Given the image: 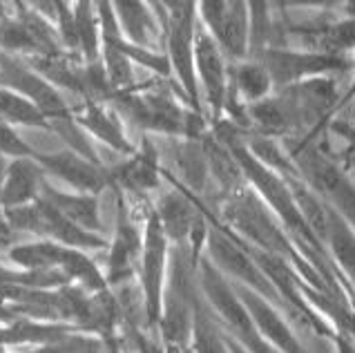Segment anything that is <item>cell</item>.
<instances>
[{
	"mask_svg": "<svg viewBox=\"0 0 355 353\" xmlns=\"http://www.w3.org/2000/svg\"><path fill=\"white\" fill-rule=\"evenodd\" d=\"M177 168L190 193H201L208 177V157L201 144L186 139L177 146Z\"/></svg>",
	"mask_w": 355,
	"mask_h": 353,
	"instance_id": "83f0119b",
	"label": "cell"
},
{
	"mask_svg": "<svg viewBox=\"0 0 355 353\" xmlns=\"http://www.w3.org/2000/svg\"><path fill=\"white\" fill-rule=\"evenodd\" d=\"M322 239L329 244L340 266L355 282V230L336 208H327V230H324Z\"/></svg>",
	"mask_w": 355,
	"mask_h": 353,
	"instance_id": "d4e9b609",
	"label": "cell"
},
{
	"mask_svg": "<svg viewBox=\"0 0 355 353\" xmlns=\"http://www.w3.org/2000/svg\"><path fill=\"white\" fill-rule=\"evenodd\" d=\"M199 18L206 32L228 58L241 60L248 56V5L208 0L199 3Z\"/></svg>",
	"mask_w": 355,
	"mask_h": 353,
	"instance_id": "9c48e42d",
	"label": "cell"
},
{
	"mask_svg": "<svg viewBox=\"0 0 355 353\" xmlns=\"http://www.w3.org/2000/svg\"><path fill=\"white\" fill-rule=\"evenodd\" d=\"M155 215L161 228H164L168 241H179V244L188 241L192 233H195V228L204 221L195 201L184 190H170V193H166L159 199Z\"/></svg>",
	"mask_w": 355,
	"mask_h": 353,
	"instance_id": "9a60e30c",
	"label": "cell"
},
{
	"mask_svg": "<svg viewBox=\"0 0 355 353\" xmlns=\"http://www.w3.org/2000/svg\"><path fill=\"white\" fill-rule=\"evenodd\" d=\"M353 96H355V78H353V83H351V87L347 89V94H344V96H342V98L338 101V105H336V110H338V107H344V105H347V103H349V101H351Z\"/></svg>",
	"mask_w": 355,
	"mask_h": 353,
	"instance_id": "8d00e7d4",
	"label": "cell"
},
{
	"mask_svg": "<svg viewBox=\"0 0 355 353\" xmlns=\"http://www.w3.org/2000/svg\"><path fill=\"white\" fill-rule=\"evenodd\" d=\"M224 219L239 235L246 237L248 246L252 244V248L282 257L286 261L288 259L297 261L300 268L306 270L313 277V273L302 261V257L295 253V248L291 246L286 230L279 228L275 217L268 213V206L248 186H237L235 190H230V199L224 206Z\"/></svg>",
	"mask_w": 355,
	"mask_h": 353,
	"instance_id": "6da1fadb",
	"label": "cell"
},
{
	"mask_svg": "<svg viewBox=\"0 0 355 353\" xmlns=\"http://www.w3.org/2000/svg\"><path fill=\"white\" fill-rule=\"evenodd\" d=\"M5 170H7V164L3 161V157H0V186H3V179H5Z\"/></svg>",
	"mask_w": 355,
	"mask_h": 353,
	"instance_id": "74e56055",
	"label": "cell"
},
{
	"mask_svg": "<svg viewBox=\"0 0 355 353\" xmlns=\"http://www.w3.org/2000/svg\"><path fill=\"white\" fill-rule=\"evenodd\" d=\"M141 250H144V233L121 206L114 239L110 244L107 255V284H128L137 268V261L141 259Z\"/></svg>",
	"mask_w": 355,
	"mask_h": 353,
	"instance_id": "4fadbf2b",
	"label": "cell"
},
{
	"mask_svg": "<svg viewBox=\"0 0 355 353\" xmlns=\"http://www.w3.org/2000/svg\"><path fill=\"white\" fill-rule=\"evenodd\" d=\"M195 72L199 87L204 89L208 103L212 107V114L219 117L226 107V96H228V69H226V58L224 52L219 49L206 27L197 23V34H195Z\"/></svg>",
	"mask_w": 355,
	"mask_h": 353,
	"instance_id": "30bf717a",
	"label": "cell"
},
{
	"mask_svg": "<svg viewBox=\"0 0 355 353\" xmlns=\"http://www.w3.org/2000/svg\"><path fill=\"white\" fill-rule=\"evenodd\" d=\"M78 126L85 130L87 135H92L94 139L103 141L114 153L123 155V157H132L137 153V148L130 144L125 137V130L121 126V119L114 110L105 107L98 101H87L80 110V114L76 117Z\"/></svg>",
	"mask_w": 355,
	"mask_h": 353,
	"instance_id": "e0dca14e",
	"label": "cell"
},
{
	"mask_svg": "<svg viewBox=\"0 0 355 353\" xmlns=\"http://www.w3.org/2000/svg\"><path fill=\"white\" fill-rule=\"evenodd\" d=\"M0 155L14 159H36L38 150L25 144L23 137L14 130V126H9L7 121L0 119Z\"/></svg>",
	"mask_w": 355,
	"mask_h": 353,
	"instance_id": "d6a6232c",
	"label": "cell"
},
{
	"mask_svg": "<svg viewBox=\"0 0 355 353\" xmlns=\"http://www.w3.org/2000/svg\"><path fill=\"white\" fill-rule=\"evenodd\" d=\"M83 331L78 325H69V322H45L34 318H16L12 322H3L0 325V349L5 347H38L45 342H52L58 338H65L69 334Z\"/></svg>",
	"mask_w": 355,
	"mask_h": 353,
	"instance_id": "2e32d148",
	"label": "cell"
},
{
	"mask_svg": "<svg viewBox=\"0 0 355 353\" xmlns=\"http://www.w3.org/2000/svg\"><path fill=\"white\" fill-rule=\"evenodd\" d=\"M114 107L128 117L132 123L159 135H184L186 137V112L168 89H148V92H116L112 98Z\"/></svg>",
	"mask_w": 355,
	"mask_h": 353,
	"instance_id": "8992f818",
	"label": "cell"
},
{
	"mask_svg": "<svg viewBox=\"0 0 355 353\" xmlns=\"http://www.w3.org/2000/svg\"><path fill=\"white\" fill-rule=\"evenodd\" d=\"M74 20L78 32V49L83 52L87 65L98 63L101 58V25L96 5L92 3H74Z\"/></svg>",
	"mask_w": 355,
	"mask_h": 353,
	"instance_id": "f1b7e54d",
	"label": "cell"
},
{
	"mask_svg": "<svg viewBox=\"0 0 355 353\" xmlns=\"http://www.w3.org/2000/svg\"><path fill=\"white\" fill-rule=\"evenodd\" d=\"M263 67L268 69L272 87H291L302 80L329 76L333 72H347L351 69V58L347 56H329L309 49H282L268 47L259 58Z\"/></svg>",
	"mask_w": 355,
	"mask_h": 353,
	"instance_id": "52a82bcc",
	"label": "cell"
},
{
	"mask_svg": "<svg viewBox=\"0 0 355 353\" xmlns=\"http://www.w3.org/2000/svg\"><path fill=\"white\" fill-rule=\"evenodd\" d=\"M56 23H58V38L67 49H78V32H76V20L74 9L69 3L56 0Z\"/></svg>",
	"mask_w": 355,
	"mask_h": 353,
	"instance_id": "836d02e7",
	"label": "cell"
},
{
	"mask_svg": "<svg viewBox=\"0 0 355 353\" xmlns=\"http://www.w3.org/2000/svg\"><path fill=\"white\" fill-rule=\"evenodd\" d=\"M150 9V3H135V0L114 3L121 34L130 45L152 49V43L159 38V25Z\"/></svg>",
	"mask_w": 355,
	"mask_h": 353,
	"instance_id": "ffe728a7",
	"label": "cell"
},
{
	"mask_svg": "<svg viewBox=\"0 0 355 353\" xmlns=\"http://www.w3.org/2000/svg\"><path fill=\"white\" fill-rule=\"evenodd\" d=\"M186 246L170 253L168 279L164 289V307H161L159 329L170 347L184 349L192 334V309H195V286L190 270L197 268L195 259L184 255Z\"/></svg>",
	"mask_w": 355,
	"mask_h": 353,
	"instance_id": "7a4b0ae2",
	"label": "cell"
},
{
	"mask_svg": "<svg viewBox=\"0 0 355 353\" xmlns=\"http://www.w3.org/2000/svg\"><path fill=\"white\" fill-rule=\"evenodd\" d=\"M166 23V47L170 69L184 87L186 103L192 112L201 114L199 105V80L195 72V34H197V5L195 3H164Z\"/></svg>",
	"mask_w": 355,
	"mask_h": 353,
	"instance_id": "3957f363",
	"label": "cell"
},
{
	"mask_svg": "<svg viewBox=\"0 0 355 353\" xmlns=\"http://www.w3.org/2000/svg\"><path fill=\"white\" fill-rule=\"evenodd\" d=\"M235 291L239 300L243 302V307H246L257 334L266 340L268 345H272L282 353H306V349L302 347L297 336L293 334V329L286 325V320L279 316L275 304H270L266 298H261L255 291H250L241 284H235Z\"/></svg>",
	"mask_w": 355,
	"mask_h": 353,
	"instance_id": "7c38bea8",
	"label": "cell"
},
{
	"mask_svg": "<svg viewBox=\"0 0 355 353\" xmlns=\"http://www.w3.org/2000/svg\"><path fill=\"white\" fill-rule=\"evenodd\" d=\"M103 342V338L87 334V331H76V334L45 342V345L32 347L23 353H101Z\"/></svg>",
	"mask_w": 355,
	"mask_h": 353,
	"instance_id": "1f68e13d",
	"label": "cell"
},
{
	"mask_svg": "<svg viewBox=\"0 0 355 353\" xmlns=\"http://www.w3.org/2000/svg\"><path fill=\"white\" fill-rule=\"evenodd\" d=\"M230 89L232 94L241 98L243 105H252L270 96L272 80L261 60H246V63H239L232 69Z\"/></svg>",
	"mask_w": 355,
	"mask_h": 353,
	"instance_id": "7402d4cb",
	"label": "cell"
},
{
	"mask_svg": "<svg viewBox=\"0 0 355 353\" xmlns=\"http://www.w3.org/2000/svg\"><path fill=\"white\" fill-rule=\"evenodd\" d=\"M311 43L309 52H320L329 56H344L355 49V16H349L338 23L324 25L315 32L304 34Z\"/></svg>",
	"mask_w": 355,
	"mask_h": 353,
	"instance_id": "cb8c5ba5",
	"label": "cell"
},
{
	"mask_svg": "<svg viewBox=\"0 0 355 353\" xmlns=\"http://www.w3.org/2000/svg\"><path fill=\"white\" fill-rule=\"evenodd\" d=\"M161 168H159V155L155 146L146 141L141 153H135L125 161L123 166L116 168L110 177L116 179L121 186L132 190V193H146V190H155L161 184Z\"/></svg>",
	"mask_w": 355,
	"mask_h": 353,
	"instance_id": "d6986e66",
	"label": "cell"
},
{
	"mask_svg": "<svg viewBox=\"0 0 355 353\" xmlns=\"http://www.w3.org/2000/svg\"><path fill=\"white\" fill-rule=\"evenodd\" d=\"M192 353H230L226 345L224 331L217 327L215 313L206 304V300L195 295V309H192Z\"/></svg>",
	"mask_w": 355,
	"mask_h": 353,
	"instance_id": "603a6c76",
	"label": "cell"
},
{
	"mask_svg": "<svg viewBox=\"0 0 355 353\" xmlns=\"http://www.w3.org/2000/svg\"><path fill=\"white\" fill-rule=\"evenodd\" d=\"M58 270H63L69 279L76 282L87 293H103V291H107L105 275L101 273V268L94 264V259H89V255H85V250L65 248Z\"/></svg>",
	"mask_w": 355,
	"mask_h": 353,
	"instance_id": "4316f807",
	"label": "cell"
},
{
	"mask_svg": "<svg viewBox=\"0 0 355 353\" xmlns=\"http://www.w3.org/2000/svg\"><path fill=\"white\" fill-rule=\"evenodd\" d=\"M170 241L161 228L155 210L148 215L144 228V250L139 259V273H141V295H144L146 307V322L148 327H159L161 322V307H164V289L168 279L170 266Z\"/></svg>",
	"mask_w": 355,
	"mask_h": 353,
	"instance_id": "5b68a950",
	"label": "cell"
},
{
	"mask_svg": "<svg viewBox=\"0 0 355 353\" xmlns=\"http://www.w3.org/2000/svg\"><path fill=\"white\" fill-rule=\"evenodd\" d=\"M0 119L7 121L9 126H27V128H45L49 130V121L43 117V112L20 96L14 89L0 87Z\"/></svg>",
	"mask_w": 355,
	"mask_h": 353,
	"instance_id": "f546056e",
	"label": "cell"
},
{
	"mask_svg": "<svg viewBox=\"0 0 355 353\" xmlns=\"http://www.w3.org/2000/svg\"><path fill=\"white\" fill-rule=\"evenodd\" d=\"M206 248H208V259L215 264L224 275H230L237 279V284L255 291L261 298H266L270 304L282 300L277 289L270 284V279L263 275V270L250 255L246 244H241L232 237L226 228L217 224H208V235H206Z\"/></svg>",
	"mask_w": 355,
	"mask_h": 353,
	"instance_id": "277c9868",
	"label": "cell"
},
{
	"mask_svg": "<svg viewBox=\"0 0 355 353\" xmlns=\"http://www.w3.org/2000/svg\"><path fill=\"white\" fill-rule=\"evenodd\" d=\"M270 7L266 3L248 5V54L261 58L270 40Z\"/></svg>",
	"mask_w": 355,
	"mask_h": 353,
	"instance_id": "4dcf8cb0",
	"label": "cell"
},
{
	"mask_svg": "<svg viewBox=\"0 0 355 353\" xmlns=\"http://www.w3.org/2000/svg\"><path fill=\"white\" fill-rule=\"evenodd\" d=\"M0 87L14 89L20 96L32 101L49 121V130H52V123L74 117L52 83H47L32 67H27L23 60L5 52H0Z\"/></svg>",
	"mask_w": 355,
	"mask_h": 353,
	"instance_id": "ba28073f",
	"label": "cell"
},
{
	"mask_svg": "<svg viewBox=\"0 0 355 353\" xmlns=\"http://www.w3.org/2000/svg\"><path fill=\"white\" fill-rule=\"evenodd\" d=\"M65 248L67 246L49 239L29 241V244H18L9 250V259L23 270H58Z\"/></svg>",
	"mask_w": 355,
	"mask_h": 353,
	"instance_id": "484cf974",
	"label": "cell"
},
{
	"mask_svg": "<svg viewBox=\"0 0 355 353\" xmlns=\"http://www.w3.org/2000/svg\"><path fill=\"white\" fill-rule=\"evenodd\" d=\"M40 199H45L49 206H54L63 217L74 221L76 226L98 233L101 230V210H98V195H83V193H63V190L52 188L43 181L40 186Z\"/></svg>",
	"mask_w": 355,
	"mask_h": 353,
	"instance_id": "ac0fdd59",
	"label": "cell"
},
{
	"mask_svg": "<svg viewBox=\"0 0 355 353\" xmlns=\"http://www.w3.org/2000/svg\"><path fill=\"white\" fill-rule=\"evenodd\" d=\"M224 336H226V345H228V351H230V353H248L246 349H243V347L239 345V342H237L235 338L228 336L226 331H224Z\"/></svg>",
	"mask_w": 355,
	"mask_h": 353,
	"instance_id": "d590c367",
	"label": "cell"
},
{
	"mask_svg": "<svg viewBox=\"0 0 355 353\" xmlns=\"http://www.w3.org/2000/svg\"><path fill=\"white\" fill-rule=\"evenodd\" d=\"M36 161L45 173H52L60 181L72 186L76 193L83 195H98L112 181V177H110V173L103 166L92 164V161L72 153V150L54 153V155L38 153Z\"/></svg>",
	"mask_w": 355,
	"mask_h": 353,
	"instance_id": "8fae6325",
	"label": "cell"
},
{
	"mask_svg": "<svg viewBox=\"0 0 355 353\" xmlns=\"http://www.w3.org/2000/svg\"><path fill=\"white\" fill-rule=\"evenodd\" d=\"M246 114L266 137L284 135L295 126H300V119L295 114V110H293L291 101L282 92L275 96L263 98L259 103L246 105Z\"/></svg>",
	"mask_w": 355,
	"mask_h": 353,
	"instance_id": "44dd1931",
	"label": "cell"
},
{
	"mask_svg": "<svg viewBox=\"0 0 355 353\" xmlns=\"http://www.w3.org/2000/svg\"><path fill=\"white\" fill-rule=\"evenodd\" d=\"M103 340H105V342H103V349H101V353H121V349H119V345H116V340H114L112 336H105Z\"/></svg>",
	"mask_w": 355,
	"mask_h": 353,
	"instance_id": "e575fe53",
	"label": "cell"
},
{
	"mask_svg": "<svg viewBox=\"0 0 355 353\" xmlns=\"http://www.w3.org/2000/svg\"><path fill=\"white\" fill-rule=\"evenodd\" d=\"M45 181V170L36 159H14L7 164L3 186H0V208L29 206L40 197V186Z\"/></svg>",
	"mask_w": 355,
	"mask_h": 353,
	"instance_id": "5bb4252c",
	"label": "cell"
}]
</instances>
